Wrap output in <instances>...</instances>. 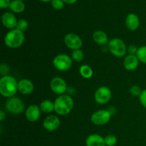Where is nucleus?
Here are the masks:
<instances>
[{"mask_svg": "<svg viewBox=\"0 0 146 146\" xmlns=\"http://www.w3.org/2000/svg\"><path fill=\"white\" fill-rule=\"evenodd\" d=\"M111 118V115L108 110L101 109L95 111L91 115V121L95 125H104L109 122Z\"/></svg>", "mask_w": 146, "mask_h": 146, "instance_id": "8", "label": "nucleus"}, {"mask_svg": "<svg viewBox=\"0 0 146 146\" xmlns=\"http://www.w3.org/2000/svg\"><path fill=\"white\" fill-rule=\"evenodd\" d=\"M111 96L112 93L111 89L108 87L103 86L97 88L94 94V99L97 104L100 105H104L111 100Z\"/></svg>", "mask_w": 146, "mask_h": 146, "instance_id": "7", "label": "nucleus"}, {"mask_svg": "<svg viewBox=\"0 0 146 146\" xmlns=\"http://www.w3.org/2000/svg\"><path fill=\"white\" fill-rule=\"evenodd\" d=\"M64 6V1L63 0H52L51 7L56 10L62 9Z\"/></svg>", "mask_w": 146, "mask_h": 146, "instance_id": "27", "label": "nucleus"}, {"mask_svg": "<svg viewBox=\"0 0 146 146\" xmlns=\"http://www.w3.org/2000/svg\"><path fill=\"white\" fill-rule=\"evenodd\" d=\"M50 88L51 91L58 95H63L68 90L66 82L61 77H54L50 81Z\"/></svg>", "mask_w": 146, "mask_h": 146, "instance_id": "9", "label": "nucleus"}, {"mask_svg": "<svg viewBox=\"0 0 146 146\" xmlns=\"http://www.w3.org/2000/svg\"><path fill=\"white\" fill-rule=\"evenodd\" d=\"M53 65L60 71H68L72 66V58L67 54H58L53 59Z\"/></svg>", "mask_w": 146, "mask_h": 146, "instance_id": "5", "label": "nucleus"}, {"mask_svg": "<svg viewBox=\"0 0 146 146\" xmlns=\"http://www.w3.org/2000/svg\"><path fill=\"white\" fill-rule=\"evenodd\" d=\"M9 8L14 13H21L25 9V4L23 2V1L20 0H13L11 1V4Z\"/></svg>", "mask_w": 146, "mask_h": 146, "instance_id": "20", "label": "nucleus"}, {"mask_svg": "<svg viewBox=\"0 0 146 146\" xmlns=\"http://www.w3.org/2000/svg\"><path fill=\"white\" fill-rule=\"evenodd\" d=\"M7 111L12 114H20L25 109V104L22 100L17 97H11L8 98L5 104Z\"/></svg>", "mask_w": 146, "mask_h": 146, "instance_id": "6", "label": "nucleus"}, {"mask_svg": "<svg viewBox=\"0 0 146 146\" xmlns=\"http://www.w3.org/2000/svg\"><path fill=\"white\" fill-rule=\"evenodd\" d=\"M143 90L141 89V87H139L138 86L134 85L132 86L130 88V93H131V95L134 97H139L141 96V93H142Z\"/></svg>", "mask_w": 146, "mask_h": 146, "instance_id": "26", "label": "nucleus"}, {"mask_svg": "<svg viewBox=\"0 0 146 146\" xmlns=\"http://www.w3.org/2000/svg\"><path fill=\"white\" fill-rule=\"evenodd\" d=\"M125 26L131 31H135L140 26V19L138 15L131 13L129 14L125 18Z\"/></svg>", "mask_w": 146, "mask_h": 146, "instance_id": "16", "label": "nucleus"}, {"mask_svg": "<svg viewBox=\"0 0 146 146\" xmlns=\"http://www.w3.org/2000/svg\"><path fill=\"white\" fill-rule=\"evenodd\" d=\"M93 40L99 45H104L108 42V38L106 33L101 30L96 31L93 34Z\"/></svg>", "mask_w": 146, "mask_h": 146, "instance_id": "18", "label": "nucleus"}, {"mask_svg": "<svg viewBox=\"0 0 146 146\" xmlns=\"http://www.w3.org/2000/svg\"><path fill=\"white\" fill-rule=\"evenodd\" d=\"M64 43L68 48L72 49L73 51L80 49L83 45V41L81 37L74 33L67 34L64 37Z\"/></svg>", "mask_w": 146, "mask_h": 146, "instance_id": "10", "label": "nucleus"}, {"mask_svg": "<svg viewBox=\"0 0 146 146\" xmlns=\"http://www.w3.org/2000/svg\"><path fill=\"white\" fill-rule=\"evenodd\" d=\"M25 115L27 119L30 122H36L41 115V109L37 105H31L26 109Z\"/></svg>", "mask_w": 146, "mask_h": 146, "instance_id": "13", "label": "nucleus"}, {"mask_svg": "<svg viewBox=\"0 0 146 146\" xmlns=\"http://www.w3.org/2000/svg\"><path fill=\"white\" fill-rule=\"evenodd\" d=\"M20 1H24V0H20Z\"/></svg>", "mask_w": 146, "mask_h": 146, "instance_id": "36", "label": "nucleus"}, {"mask_svg": "<svg viewBox=\"0 0 146 146\" xmlns=\"http://www.w3.org/2000/svg\"><path fill=\"white\" fill-rule=\"evenodd\" d=\"M79 73L81 76L83 78H86V79L91 78L93 76V74H94V71H93L91 67L89 66L88 65H86V64L82 65L80 67Z\"/></svg>", "mask_w": 146, "mask_h": 146, "instance_id": "21", "label": "nucleus"}, {"mask_svg": "<svg viewBox=\"0 0 146 146\" xmlns=\"http://www.w3.org/2000/svg\"><path fill=\"white\" fill-rule=\"evenodd\" d=\"M138 50V48L136 46L133 45V44H131V45H130L127 48V52L128 53V54H131V55H136Z\"/></svg>", "mask_w": 146, "mask_h": 146, "instance_id": "29", "label": "nucleus"}, {"mask_svg": "<svg viewBox=\"0 0 146 146\" xmlns=\"http://www.w3.org/2000/svg\"><path fill=\"white\" fill-rule=\"evenodd\" d=\"M108 111V112L110 113V114L111 115V116L113 115H115V113H116V109H115V107L111 106L110 108H108V109H107Z\"/></svg>", "mask_w": 146, "mask_h": 146, "instance_id": "32", "label": "nucleus"}, {"mask_svg": "<svg viewBox=\"0 0 146 146\" xmlns=\"http://www.w3.org/2000/svg\"><path fill=\"white\" fill-rule=\"evenodd\" d=\"M1 22L4 27L11 30L16 29L18 20L11 12H5L1 17Z\"/></svg>", "mask_w": 146, "mask_h": 146, "instance_id": "12", "label": "nucleus"}, {"mask_svg": "<svg viewBox=\"0 0 146 146\" xmlns=\"http://www.w3.org/2000/svg\"><path fill=\"white\" fill-rule=\"evenodd\" d=\"M11 0H0V7L1 9H6L9 7Z\"/></svg>", "mask_w": 146, "mask_h": 146, "instance_id": "31", "label": "nucleus"}, {"mask_svg": "<svg viewBox=\"0 0 146 146\" xmlns=\"http://www.w3.org/2000/svg\"><path fill=\"white\" fill-rule=\"evenodd\" d=\"M61 121L56 115H51L47 116L43 121V127L49 132H53L59 128Z\"/></svg>", "mask_w": 146, "mask_h": 146, "instance_id": "11", "label": "nucleus"}, {"mask_svg": "<svg viewBox=\"0 0 146 146\" xmlns=\"http://www.w3.org/2000/svg\"><path fill=\"white\" fill-rule=\"evenodd\" d=\"M136 56L138 57L140 62L146 64V46H143L138 48Z\"/></svg>", "mask_w": 146, "mask_h": 146, "instance_id": "22", "label": "nucleus"}, {"mask_svg": "<svg viewBox=\"0 0 146 146\" xmlns=\"http://www.w3.org/2000/svg\"><path fill=\"white\" fill-rule=\"evenodd\" d=\"M139 100L141 105L146 108V89L143 90L141 96H139Z\"/></svg>", "mask_w": 146, "mask_h": 146, "instance_id": "30", "label": "nucleus"}, {"mask_svg": "<svg viewBox=\"0 0 146 146\" xmlns=\"http://www.w3.org/2000/svg\"><path fill=\"white\" fill-rule=\"evenodd\" d=\"M139 63L140 61L136 55L128 54L124 58L123 66L127 71H134L138 68Z\"/></svg>", "mask_w": 146, "mask_h": 146, "instance_id": "15", "label": "nucleus"}, {"mask_svg": "<svg viewBox=\"0 0 146 146\" xmlns=\"http://www.w3.org/2000/svg\"><path fill=\"white\" fill-rule=\"evenodd\" d=\"M18 91V82L9 75L4 76L0 79V93L5 98L14 97Z\"/></svg>", "mask_w": 146, "mask_h": 146, "instance_id": "1", "label": "nucleus"}, {"mask_svg": "<svg viewBox=\"0 0 146 146\" xmlns=\"http://www.w3.org/2000/svg\"><path fill=\"white\" fill-rule=\"evenodd\" d=\"M108 50L118 58L125 56L127 53V46L125 42L119 38H113L108 41Z\"/></svg>", "mask_w": 146, "mask_h": 146, "instance_id": "4", "label": "nucleus"}, {"mask_svg": "<svg viewBox=\"0 0 146 146\" xmlns=\"http://www.w3.org/2000/svg\"><path fill=\"white\" fill-rule=\"evenodd\" d=\"M39 1H42V2H48V1H51L52 0H39Z\"/></svg>", "mask_w": 146, "mask_h": 146, "instance_id": "35", "label": "nucleus"}, {"mask_svg": "<svg viewBox=\"0 0 146 146\" xmlns=\"http://www.w3.org/2000/svg\"><path fill=\"white\" fill-rule=\"evenodd\" d=\"M64 1V3L68 4H73L74 3H76L77 1V0H63Z\"/></svg>", "mask_w": 146, "mask_h": 146, "instance_id": "34", "label": "nucleus"}, {"mask_svg": "<svg viewBox=\"0 0 146 146\" xmlns=\"http://www.w3.org/2000/svg\"><path fill=\"white\" fill-rule=\"evenodd\" d=\"M84 51L81 48L74 50L71 53V58H72V60L75 61L76 62H81L84 59Z\"/></svg>", "mask_w": 146, "mask_h": 146, "instance_id": "23", "label": "nucleus"}, {"mask_svg": "<svg viewBox=\"0 0 146 146\" xmlns=\"http://www.w3.org/2000/svg\"><path fill=\"white\" fill-rule=\"evenodd\" d=\"M5 118V113L4 112V111H0V121H3Z\"/></svg>", "mask_w": 146, "mask_h": 146, "instance_id": "33", "label": "nucleus"}, {"mask_svg": "<svg viewBox=\"0 0 146 146\" xmlns=\"http://www.w3.org/2000/svg\"><path fill=\"white\" fill-rule=\"evenodd\" d=\"M86 146H106L105 139L98 134H91L86 140Z\"/></svg>", "mask_w": 146, "mask_h": 146, "instance_id": "17", "label": "nucleus"}, {"mask_svg": "<svg viewBox=\"0 0 146 146\" xmlns=\"http://www.w3.org/2000/svg\"><path fill=\"white\" fill-rule=\"evenodd\" d=\"M74 102L72 97L69 95H60L54 101L55 112L59 115H66L71 113L74 108Z\"/></svg>", "mask_w": 146, "mask_h": 146, "instance_id": "2", "label": "nucleus"}, {"mask_svg": "<svg viewBox=\"0 0 146 146\" xmlns=\"http://www.w3.org/2000/svg\"><path fill=\"white\" fill-rule=\"evenodd\" d=\"M9 72V67L7 64H1L0 66V73H1V75H3V76H7Z\"/></svg>", "mask_w": 146, "mask_h": 146, "instance_id": "28", "label": "nucleus"}, {"mask_svg": "<svg viewBox=\"0 0 146 146\" xmlns=\"http://www.w3.org/2000/svg\"><path fill=\"white\" fill-rule=\"evenodd\" d=\"M40 109L41 112L44 113H51L55 111L54 108V102L50 100H44L40 104Z\"/></svg>", "mask_w": 146, "mask_h": 146, "instance_id": "19", "label": "nucleus"}, {"mask_svg": "<svg viewBox=\"0 0 146 146\" xmlns=\"http://www.w3.org/2000/svg\"><path fill=\"white\" fill-rule=\"evenodd\" d=\"M28 27H29L28 21H27L26 19H21L18 20V22H17L16 29L19 30V31H22V32H24V31H25L26 30L28 29Z\"/></svg>", "mask_w": 146, "mask_h": 146, "instance_id": "24", "label": "nucleus"}, {"mask_svg": "<svg viewBox=\"0 0 146 146\" xmlns=\"http://www.w3.org/2000/svg\"><path fill=\"white\" fill-rule=\"evenodd\" d=\"M106 146H114L117 143V138L114 135H108L104 138Z\"/></svg>", "mask_w": 146, "mask_h": 146, "instance_id": "25", "label": "nucleus"}, {"mask_svg": "<svg viewBox=\"0 0 146 146\" xmlns=\"http://www.w3.org/2000/svg\"><path fill=\"white\" fill-rule=\"evenodd\" d=\"M34 90V86L32 81L27 78H23L18 82V91L24 95L32 94Z\"/></svg>", "mask_w": 146, "mask_h": 146, "instance_id": "14", "label": "nucleus"}, {"mask_svg": "<svg viewBox=\"0 0 146 146\" xmlns=\"http://www.w3.org/2000/svg\"><path fill=\"white\" fill-rule=\"evenodd\" d=\"M25 40L24 32L14 29H11L6 34L4 37V44L7 47L17 48L23 45Z\"/></svg>", "mask_w": 146, "mask_h": 146, "instance_id": "3", "label": "nucleus"}]
</instances>
